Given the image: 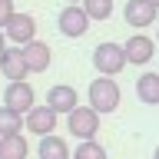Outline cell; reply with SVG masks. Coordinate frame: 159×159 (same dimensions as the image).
<instances>
[{
    "label": "cell",
    "instance_id": "14",
    "mask_svg": "<svg viewBox=\"0 0 159 159\" xmlns=\"http://www.w3.org/2000/svg\"><path fill=\"white\" fill-rule=\"evenodd\" d=\"M30 156V143L23 133H13V136L0 139V159H27Z\"/></svg>",
    "mask_w": 159,
    "mask_h": 159
},
{
    "label": "cell",
    "instance_id": "6",
    "mask_svg": "<svg viewBox=\"0 0 159 159\" xmlns=\"http://www.w3.org/2000/svg\"><path fill=\"white\" fill-rule=\"evenodd\" d=\"M3 37L10 43H17V47H27L30 40H37V20L30 13H13L7 20V27H3Z\"/></svg>",
    "mask_w": 159,
    "mask_h": 159
},
{
    "label": "cell",
    "instance_id": "12",
    "mask_svg": "<svg viewBox=\"0 0 159 159\" xmlns=\"http://www.w3.org/2000/svg\"><path fill=\"white\" fill-rule=\"evenodd\" d=\"M23 50V60H27V70L30 73H47L50 70V60H53V53H50V47L43 43V40H30Z\"/></svg>",
    "mask_w": 159,
    "mask_h": 159
},
{
    "label": "cell",
    "instance_id": "4",
    "mask_svg": "<svg viewBox=\"0 0 159 159\" xmlns=\"http://www.w3.org/2000/svg\"><path fill=\"white\" fill-rule=\"evenodd\" d=\"M89 23L93 20L86 17V10L80 7V3H66V7L60 10V17H57V30L63 37H70V40H80L89 30Z\"/></svg>",
    "mask_w": 159,
    "mask_h": 159
},
{
    "label": "cell",
    "instance_id": "15",
    "mask_svg": "<svg viewBox=\"0 0 159 159\" xmlns=\"http://www.w3.org/2000/svg\"><path fill=\"white\" fill-rule=\"evenodd\" d=\"M136 96L146 106H159V73H143L136 80Z\"/></svg>",
    "mask_w": 159,
    "mask_h": 159
},
{
    "label": "cell",
    "instance_id": "24",
    "mask_svg": "<svg viewBox=\"0 0 159 159\" xmlns=\"http://www.w3.org/2000/svg\"><path fill=\"white\" fill-rule=\"evenodd\" d=\"M156 43H159V30H156Z\"/></svg>",
    "mask_w": 159,
    "mask_h": 159
},
{
    "label": "cell",
    "instance_id": "8",
    "mask_svg": "<svg viewBox=\"0 0 159 159\" xmlns=\"http://www.w3.org/2000/svg\"><path fill=\"white\" fill-rule=\"evenodd\" d=\"M23 126H27L33 136H40V139L53 136V133H57V113L50 106H33L27 116H23Z\"/></svg>",
    "mask_w": 159,
    "mask_h": 159
},
{
    "label": "cell",
    "instance_id": "17",
    "mask_svg": "<svg viewBox=\"0 0 159 159\" xmlns=\"http://www.w3.org/2000/svg\"><path fill=\"white\" fill-rule=\"evenodd\" d=\"M80 7L86 10L89 20H109L113 17V0H83Z\"/></svg>",
    "mask_w": 159,
    "mask_h": 159
},
{
    "label": "cell",
    "instance_id": "22",
    "mask_svg": "<svg viewBox=\"0 0 159 159\" xmlns=\"http://www.w3.org/2000/svg\"><path fill=\"white\" fill-rule=\"evenodd\" d=\"M152 159H159V149H156V152H152Z\"/></svg>",
    "mask_w": 159,
    "mask_h": 159
},
{
    "label": "cell",
    "instance_id": "5",
    "mask_svg": "<svg viewBox=\"0 0 159 159\" xmlns=\"http://www.w3.org/2000/svg\"><path fill=\"white\" fill-rule=\"evenodd\" d=\"M3 106H10L13 113H20V116H27L30 109L37 106V93H33V86H30L27 80L7 83V89H3Z\"/></svg>",
    "mask_w": 159,
    "mask_h": 159
},
{
    "label": "cell",
    "instance_id": "2",
    "mask_svg": "<svg viewBox=\"0 0 159 159\" xmlns=\"http://www.w3.org/2000/svg\"><path fill=\"white\" fill-rule=\"evenodd\" d=\"M93 66L99 70V76H116V73H123V70H126V50H123V43H113V40L99 43V47L93 50Z\"/></svg>",
    "mask_w": 159,
    "mask_h": 159
},
{
    "label": "cell",
    "instance_id": "3",
    "mask_svg": "<svg viewBox=\"0 0 159 159\" xmlns=\"http://www.w3.org/2000/svg\"><path fill=\"white\" fill-rule=\"evenodd\" d=\"M66 129H70V136H76L80 143L96 139V133H99V113L89 109V106H76L66 116Z\"/></svg>",
    "mask_w": 159,
    "mask_h": 159
},
{
    "label": "cell",
    "instance_id": "7",
    "mask_svg": "<svg viewBox=\"0 0 159 159\" xmlns=\"http://www.w3.org/2000/svg\"><path fill=\"white\" fill-rule=\"evenodd\" d=\"M126 50V63H136V66H146L149 60L156 57V40L146 37V33H133V37L123 43Z\"/></svg>",
    "mask_w": 159,
    "mask_h": 159
},
{
    "label": "cell",
    "instance_id": "18",
    "mask_svg": "<svg viewBox=\"0 0 159 159\" xmlns=\"http://www.w3.org/2000/svg\"><path fill=\"white\" fill-rule=\"evenodd\" d=\"M73 159H106V149L99 146L96 139H86V143H80L73 149Z\"/></svg>",
    "mask_w": 159,
    "mask_h": 159
},
{
    "label": "cell",
    "instance_id": "1",
    "mask_svg": "<svg viewBox=\"0 0 159 159\" xmlns=\"http://www.w3.org/2000/svg\"><path fill=\"white\" fill-rule=\"evenodd\" d=\"M86 96H89V109H96L99 116H103V113H116V109H119L123 93H119V83L113 76H99V80L89 83Z\"/></svg>",
    "mask_w": 159,
    "mask_h": 159
},
{
    "label": "cell",
    "instance_id": "23",
    "mask_svg": "<svg viewBox=\"0 0 159 159\" xmlns=\"http://www.w3.org/2000/svg\"><path fill=\"white\" fill-rule=\"evenodd\" d=\"M70 3H83V0H70Z\"/></svg>",
    "mask_w": 159,
    "mask_h": 159
},
{
    "label": "cell",
    "instance_id": "9",
    "mask_svg": "<svg viewBox=\"0 0 159 159\" xmlns=\"http://www.w3.org/2000/svg\"><path fill=\"white\" fill-rule=\"evenodd\" d=\"M47 106L53 109L57 116H60V113H66V116H70V113L80 106V93L73 86H66V83H57V86L47 89Z\"/></svg>",
    "mask_w": 159,
    "mask_h": 159
},
{
    "label": "cell",
    "instance_id": "10",
    "mask_svg": "<svg viewBox=\"0 0 159 159\" xmlns=\"http://www.w3.org/2000/svg\"><path fill=\"white\" fill-rule=\"evenodd\" d=\"M156 13L159 10L152 7V0H126V7H123V17H126L129 27H152L156 23Z\"/></svg>",
    "mask_w": 159,
    "mask_h": 159
},
{
    "label": "cell",
    "instance_id": "13",
    "mask_svg": "<svg viewBox=\"0 0 159 159\" xmlns=\"http://www.w3.org/2000/svg\"><path fill=\"white\" fill-rule=\"evenodd\" d=\"M37 156L40 159H73V152H70L63 136H43L37 146Z\"/></svg>",
    "mask_w": 159,
    "mask_h": 159
},
{
    "label": "cell",
    "instance_id": "19",
    "mask_svg": "<svg viewBox=\"0 0 159 159\" xmlns=\"http://www.w3.org/2000/svg\"><path fill=\"white\" fill-rule=\"evenodd\" d=\"M17 10H13V0H0V27H7V20L13 17Z\"/></svg>",
    "mask_w": 159,
    "mask_h": 159
},
{
    "label": "cell",
    "instance_id": "21",
    "mask_svg": "<svg viewBox=\"0 0 159 159\" xmlns=\"http://www.w3.org/2000/svg\"><path fill=\"white\" fill-rule=\"evenodd\" d=\"M152 7H156V10H159V0H152Z\"/></svg>",
    "mask_w": 159,
    "mask_h": 159
},
{
    "label": "cell",
    "instance_id": "20",
    "mask_svg": "<svg viewBox=\"0 0 159 159\" xmlns=\"http://www.w3.org/2000/svg\"><path fill=\"white\" fill-rule=\"evenodd\" d=\"M3 50H7V40H3V30H0V57H3Z\"/></svg>",
    "mask_w": 159,
    "mask_h": 159
},
{
    "label": "cell",
    "instance_id": "11",
    "mask_svg": "<svg viewBox=\"0 0 159 159\" xmlns=\"http://www.w3.org/2000/svg\"><path fill=\"white\" fill-rule=\"evenodd\" d=\"M0 73H3L10 83L30 76L27 60H23V50H20V47H7V50H3V57H0Z\"/></svg>",
    "mask_w": 159,
    "mask_h": 159
},
{
    "label": "cell",
    "instance_id": "16",
    "mask_svg": "<svg viewBox=\"0 0 159 159\" xmlns=\"http://www.w3.org/2000/svg\"><path fill=\"white\" fill-rule=\"evenodd\" d=\"M13 133H23V116L13 113L10 106H0V139L13 136Z\"/></svg>",
    "mask_w": 159,
    "mask_h": 159
}]
</instances>
